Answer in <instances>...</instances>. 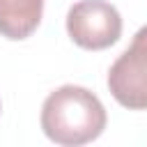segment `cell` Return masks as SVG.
I'll list each match as a JSON object with an SVG mask.
<instances>
[{
  "label": "cell",
  "mask_w": 147,
  "mask_h": 147,
  "mask_svg": "<svg viewBox=\"0 0 147 147\" xmlns=\"http://www.w3.org/2000/svg\"><path fill=\"white\" fill-rule=\"evenodd\" d=\"M108 115L94 92L80 85H62L41 106V129L48 140L78 147L96 140L106 129Z\"/></svg>",
  "instance_id": "cell-1"
},
{
  "label": "cell",
  "mask_w": 147,
  "mask_h": 147,
  "mask_svg": "<svg viewBox=\"0 0 147 147\" xmlns=\"http://www.w3.org/2000/svg\"><path fill=\"white\" fill-rule=\"evenodd\" d=\"M113 99L129 110H147V25H142L131 46L113 62L108 71Z\"/></svg>",
  "instance_id": "cell-2"
},
{
  "label": "cell",
  "mask_w": 147,
  "mask_h": 147,
  "mask_svg": "<svg viewBox=\"0 0 147 147\" xmlns=\"http://www.w3.org/2000/svg\"><path fill=\"white\" fill-rule=\"evenodd\" d=\"M71 41L85 51H103L122 34V16L106 0H80L67 14Z\"/></svg>",
  "instance_id": "cell-3"
},
{
  "label": "cell",
  "mask_w": 147,
  "mask_h": 147,
  "mask_svg": "<svg viewBox=\"0 0 147 147\" xmlns=\"http://www.w3.org/2000/svg\"><path fill=\"white\" fill-rule=\"evenodd\" d=\"M44 0H0V34L21 41L41 23Z\"/></svg>",
  "instance_id": "cell-4"
}]
</instances>
